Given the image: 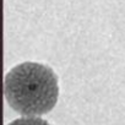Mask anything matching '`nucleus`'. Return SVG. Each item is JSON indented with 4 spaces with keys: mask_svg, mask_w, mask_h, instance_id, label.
I'll return each instance as SVG.
<instances>
[{
    "mask_svg": "<svg viewBox=\"0 0 125 125\" xmlns=\"http://www.w3.org/2000/svg\"><path fill=\"white\" fill-rule=\"evenodd\" d=\"M4 96L8 104L22 115L47 114L55 107L59 97L58 77L44 64L22 62L5 75Z\"/></svg>",
    "mask_w": 125,
    "mask_h": 125,
    "instance_id": "f257e3e1",
    "label": "nucleus"
},
{
    "mask_svg": "<svg viewBox=\"0 0 125 125\" xmlns=\"http://www.w3.org/2000/svg\"><path fill=\"white\" fill-rule=\"evenodd\" d=\"M8 125H50L47 120L41 119V118H34V116H28V118H20L14 121H11Z\"/></svg>",
    "mask_w": 125,
    "mask_h": 125,
    "instance_id": "f03ea898",
    "label": "nucleus"
}]
</instances>
